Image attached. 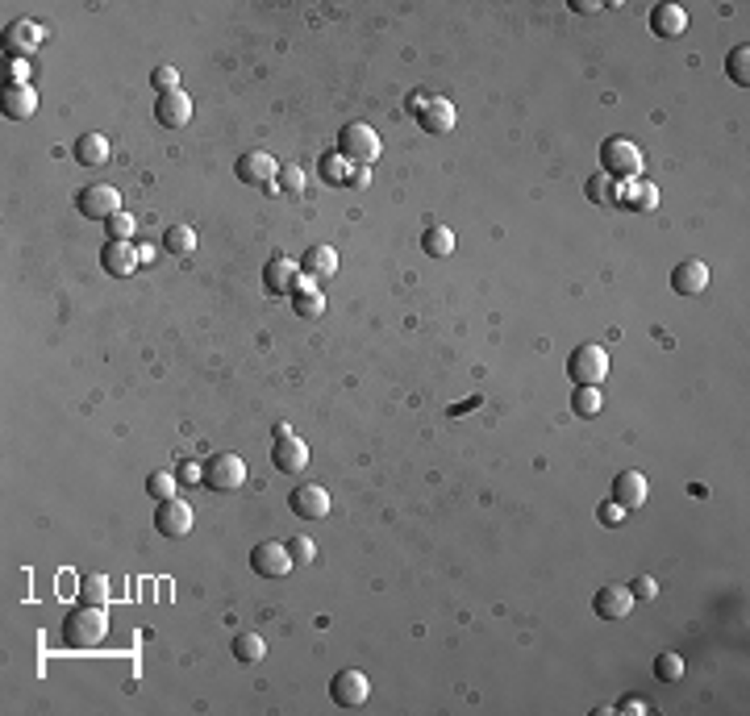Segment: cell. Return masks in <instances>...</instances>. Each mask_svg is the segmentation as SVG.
Segmentation results:
<instances>
[{
  "mask_svg": "<svg viewBox=\"0 0 750 716\" xmlns=\"http://www.w3.org/2000/svg\"><path fill=\"white\" fill-rule=\"evenodd\" d=\"M300 271L313 275V279H329L338 271V250L334 246H309L305 258H300Z\"/></svg>",
  "mask_w": 750,
  "mask_h": 716,
  "instance_id": "cell-26",
  "label": "cell"
},
{
  "mask_svg": "<svg viewBox=\"0 0 750 716\" xmlns=\"http://www.w3.org/2000/svg\"><path fill=\"white\" fill-rule=\"evenodd\" d=\"M651 30L659 34V38H684V30H688V13L675 5V0H659L651 9Z\"/></svg>",
  "mask_w": 750,
  "mask_h": 716,
  "instance_id": "cell-22",
  "label": "cell"
},
{
  "mask_svg": "<svg viewBox=\"0 0 750 716\" xmlns=\"http://www.w3.org/2000/svg\"><path fill=\"white\" fill-rule=\"evenodd\" d=\"M317 171H321V179H326L329 187H350V179H355V163H350V158H342L338 150H334V155H321Z\"/></svg>",
  "mask_w": 750,
  "mask_h": 716,
  "instance_id": "cell-27",
  "label": "cell"
},
{
  "mask_svg": "<svg viewBox=\"0 0 750 716\" xmlns=\"http://www.w3.org/2000/svg\"><path fill=\"white\" fill-rule=\"evenodd\" d=\"M105 229H109V242H129V237L138 234V221L121 208L117 217H109V226H105Z\"/></svg>",
  "mask_w": 750,
  "mask_h": 716,
  "instance_id": "cell-37",
  "label": "cell"
},
{
  "mask_svg": "<svg viewBox=\"0 0 750 716\" xmlns=\"http://www.w3.org/2000/svg\"><path fill=\"white\" fill-rule=\"evenodd\" d=\"M380 150H384V142H380V134L367 121H350L338 134V155L350 158L355 167H371L375 158H380Z\"/></svg>",
  "mask_w": 750,
  "mask_h": 716,
  "instance_id": "cell-3",
  "label": "cell"
},
{
  "mask_svg": "<svg viewBox=\"0 0 750 716\" xmlns=\"http://www.w3.org/2000/svg\"><path fill=\"white\" fill-rule=\"evenodd\" d=\"M34 108H38V92L30 84H5V96H0V113L9 121H25L34 117Z\"/></svg>",
  "mask_w": 750,
  "mask_h": 716,
  "instance_id": "cell-23",
  "label": "cell"
},
{
  "mask_svg": "<svg viewBox=\"0 0 750 716\" xmlns=\"http://www.w3.org/2000/svg\"><path fill=\"white\" fill-rule=\"evenodd\" d=\"M725 76H730L738 88H746V84H750V46H746V42L730 50V59H725Z\"/></svg>",
  "mask_w": 750,
  "mask_h": 716,
  "instance_id": "cell-32",
  "label": "cell"
},
{
  "mask_svg": "<svg viewBox=\"0 0 750 716\" xmlns=\"http://www.w3.org/2000/svg\"><path fill=\"white\" fill-rule=\"evenodd\" d=\"M150 84H155L158 92H167V88H179V76H176V67H155V76H150Z\"/></svg>",
  "mask_w": 750,
  "mask_h": 716,
  "instance_id": "cell-41",
  "label": "cell"
},
{
  "mask_svg": "<svg viewBox=\"0 0 750 716\" xmlns=\"http://www.w3.org/2000/svg\"><path fill=\"white\" fill-rule=\"evenodd\" d=\"M421 250H425L430 258H451V255H454V234H451L446 226H430V229L421 234Z\"/></svg>",
  "mask_w": 750,
  "mask_h": 716,
  "instance_id": "cell-29",
  "label": "cell"
},
{
  "mask_svg": "<svg viewBox=\"0 0 750 716\" xmlns=\"http://www.w3.org/2000/svg\"><path fill=\"white\" fill-rule=\"evenodd\" d=\"M642 167H646V158H642L638 142L630 137H604L601 146V171L613 179H638Z\"/></svg>",
  "mask_w": 750,
  "mask_h": 716,
  "instance_id": "cell-2",
  "label": "cell"
},
{
  "mask_svg": "<svg viewBox=\"0 0 750 716\" xmlns=\"http://www.w3.org/2000/svg\"><path fill=\"white\" fill-rule=\"evenodd\" d=\"M288 509L297 512L300 520H321V517H329V491L321 483H300L288 496Z\"/></svg>",
  "mask_w": 750,
  "mask_h": 716,
  "instance_id": "cell-12",
  "label": "cell"
},
{
  "mask_svg": "<svg viewBox=\"0 0 750 716\" xmlns=\"http://www.w3.org/2000/svg\"><path fill=\"white\" fill-rule=\"evenodd\" d=\"M572 9H575V13H596L601 5H596V0H572Z\"/></svg>",
  "mask_w": 750,
  "mask_h": 716,
  "instance_id": "cell-48",
  "label": "cell"
},
{
  "mask_svg": "<svg viewBox=\"0 0 750 716\" xmlns=\"http://www.w3.org/2000/svg\"><path fill=\"white\" fill-rule=\"evenodd\" d=\"M42 38H46V30H42L38 21H13L9 30H5V55H9L13 63H30L34 55H38Z\"/></svg>",
  "mask_w": 750,
  "mask_h": 716,
  "instance_id": "cell-6",
  "label": "cell"
},
{
  "mask_svg": "<svg viewBox=\"0 0 750 716\" xmlns=\"http://www.w3.org/2000/svg\"><path fill=\"white\" fill-rule=\"evenodd\" d=\"M572 408H575V417H596V412L604 408V392L601 388H575Z\"/></svg>",
  "mask_w": 750,
  "mask_h": 716,
  "instance_id": "cell-33",
  "label": "cell"
},
{
  "mask_svg": "<svg viewBox=\"0 0 750 716\" xmlns=\"http://www.w3.org/2000/svg\"><path fill=\"white\" fill-rule=\"evenodd\" d=\"M646 496H651V483H646V475L642 471H622L617 479H613V504H622L625 512L630 509H642L646 504Z\"/></svg>",
  "mask_w": 750,
  "mask_h": 716,
  "instance_id": "cell-15",
  "label": "cell"
},
{
  "mask_svg": "<svg viewBox=\"0 0 750 716\" xmlns=\"http://www.w3.org/2000/svg\"><path fill=\"white\" fill-rule=\"evenodd\" d=\"M371 184V171L367 167H355V179H350V187H367Z\"/></svg>",
  "mask_w": 750,
  "mask_h": 716,
  "instance_id": "cell-47",
  "label": "cell"
},
{
  "mask_svg": "<svg viewBox=\"0 0 750 716\" xmlns=\"http://www.w3.org/2000/svg\"><path fill=\"white\" fill-rule=\"evenodd\" d=\"M100 267L109 275H117V279H126V275L138 271V246H129V242H105V250H100Z\"/></svg>",
  "mask_w": 750,
  "mask_h": 716,
  "instance_id": "cell-24",
  "label": "cell"
},
{
  "mask_svg": "<svg viewBox=\"0 0 750 716\" xmlns=\"http://www.w3.org/2000/svg\"><path fill=\"white\" fill-rule=\"evenodd\" d=\"M417 126H421L425 134H451L454 129V105L446 96H438V92H430L425 108L417 113Z\"/></svg>",
  "mask_w": 750,
  "mask_h": 716,
  "instance_id": "cell-20",
  "label": "cell"
},
{
  "mask_svg": "<svg viewBox=\"0 0 750 716\" xmlns=\"http://www.w3.org/2000/svg\"><path fill=\"white\" fill-rule=\"evenodd\" d=\"M425 100H430V92H421V88H417L413 96H409V113H413V117H417V113H421V108H425Z\"/></svg>",
  "mask_w": 750,
  "mask_h": 716,
  "instance_id": "cell-46",
  "label": "cell"
},
{
  "mask_svg": "<svg viewBox=\"0 0 750 716\" xmlns=\"http://www.w3.org/2000/svg\"><path fill=\"white\" fill-rule=\"evenodd\" d=\"M329 696H334V704H342V708H359V704H367V696H371V679H367L363 671L346 667V671H338V675L329 679Z\"/></svg>",
  "mask_w": 750,
  "mask_h": 716,
  "instance_id": "cell-10",
  "label": "cell"
},
{
  "mask_svg": "<svg viewBox=\"0 0 750 716\" xmlns=\"http://www.w3.org/2000/svg\"><path fill=\"white\" fill-rule=\"evenodd\" d=\"M567 375L575 388H601L609 379V350L604 346H575L567 358Z\"/></svg>",
  "mask_w": 750,
  "mask_h": 716,
  "instance_id": "cell-4",
  "label": "cell"
},
{
  "mask_svg": "<svg viewBox=\"0 0 750 716\" xmlns=\"http://www.w3.org/2000/svg\"><path fill=\"white\" fill-rule=\"evenodd\" d=\"M276 187H279V192H288V197H297V192H305V171H300V167H292V163H288V167H279Z\"/></svg>",
  "mask_w": 750,
  "mask_h": 716,
  "instance_id": "cell-39",
  "label": "cell"
},
{
  "mask_svg": "<svg viewBox=\"0 0 750 716\" xmlns=\"http://www.w3.org/2000/svg\"><path fill=\"white\" fill-rule=\"evenodd\" d=\"M147 491H150V500H171L179 491V475L176 471H150L147 475Z\"/></svg>",
  "mask_w": 750,
  "mask_h": 716,
  "instance_id": "cell-34",
  "label": "cell"
},
{
  "mask_svg": "<svg viewBox=\"0 0 750 716\" xmlns=\"http://www.w3.org/2000/svg\"><path fill=\"white\" fill-rule=\"evenodd\" d=\"M76 163L79 167H100V163H109V137L105 134H79L76 137Z\"/></svg>",
  "mask_w": 750,
  "mask_h": 716,
  "instance_id": "cell-25",
  "label": "cell"
},
{
  "mask_svg": "<svg viewBox=\"0 0 750 716\" xmlns=\"http://www.w3.org/2000/svg\"><path fill=\"white\" fill-rule=\"evenodd\" d=\"M292 313H297L300 321H317V317L326 313V292L317 287L313 275H300L297 292H292Z\"/></svg>",
  "mask_w": 750,
  "mask_h": 716,
  "instance_id": "cell-18",
  "label": "cell"
},
{
  "mask_svg": "<svg viewBox=\"0 0 750 716\" xmlns=\"http://www.w3.org/2000/svg\"><path fill=\"white\" fill-rule=\"evenodd\" d=\"M197 479H205V467H197V462H184V467H179V483H197Z\"/></svg>",
  "mask_w": 750,
  "mask_h": 716,
  "instance_id": "cell-43",
  "label": "cell"
},
{
  "mask_svg": "<svg viewBox=\"0 0 750 716\" xmlns=\"http://www.w3.org/2000/svg\"><path fill=\"white\" fill-rule=\"evenodd\" d=\"M596 517H601V525H622L625 509H622V504H613V500H604L601 509H596Z\"/></svg>",
  "mask_w": 750,
  "mask_h": 716,
  "instance_id": "cell-42",
  "label": "cell"
},
{
  "mask_svg": "<svg viewBox=\"0 0 750 716\" xmlns=\"http://www.w3.org/2000/svg\"><path fill=\"white\" fill-rule=\"evenodd\" d=\"M617 712H651V704H646V700H638V696H630V700H622V704H617Z\"/></svg>",
  "mask_w": 750,
  "mask_h": 716,
  "instance_id": "cell-44",
  "label": "cell"
},
{
  "mask_svg": "<svg viewBox=\"0 0 750 716\" xmlns=\"http://www.w3.org/2000/svg\"><path fill=\"white\" fill-rule=\"evenodd\" d=\"M79 600L105 609V604H109V580H105V575H84V580H79Z\"/></svg>",
  "mask_w": 750,
  "mask_h": 716,
  "instance_id": "cell-35",
  "label": "cell"
},
{
  "mask_svg": "<svg viewBox=\"0 0 750 716\" xmlns=\"http://www.w3.org/2000/svg\"><path fill=\"white\" fill-rule=\"evenodd\" d=\"M76 208L88 217V221H109V217L121 213V192L109 184H92L76 197Z\"/></svg>",
  "mask_w": 750,
  "mask_h": 716,
  "instance_id": "cell-8",
  "label": "cell"
},
{
  "mask_svg": "<svg viewBox=\"0 0 750 716\" xmlns=\"http://www.w3.org/2000/svg\"><path fill=\"white\" fill-rule=\"evenodd\" d=\"M617 205L633 208V213H654L659 208V187L651 184V179H625L622 187H617Z\"/></svg>",
  "mask_w": 750,
  "mask_h": 716,
  "instance_id": "cell-17",
  "label": "cell"
},
{
  "mask_svg": "<svg viewBox=\"0 0 750 716\" xmlns=\"http://www.w3.org/2000/svg\"><path fill=\"white\" fill-rule=\"evenodd\" d=\"M192 504L179 500V496H171V500H158L155 509V529L163 533V538H188L192 533Z\"/></svg>",
  "mask_w": 750,
  "mask_h": 716,
  "instance_id": "cell-9",
  "label": "cell"
},
{
  "mask_svg": "<svg viewBox=\"0 0 750 716\" xmlns=\"http://www.w3.org/2000/svg\"><path fill=\"white\" fill-rule=\"evenodd\" d=\"M583 192H588L593 205H617V179L604 176V171H596V176L583 179Z\"/></svg>",
  "mask_w": 750,
  "mask_h": 716,
  "instance_id": "cell-30",
  "label": "cell"
},
{
  "mask_svg": "<svg viewBox=\"0 0 750 716\" xmlns=\"http://www.w3.org/2000/svg\"><path fill=\"white\" fill-rule=\"evenodd\" d=\"M654 675H659L663 683H680L684 679V658L675 654V650H663V654L654 658Z\"/></svg>",
  "mask_w": 750,
  "mask_h": 716,
  "instance_id": "cell-36",
  "label": "cell"
},
{
  "mask_svg": "<svg viewBox=\"0 0 750 716\" xmlns=\"http://www.w3.org/2000/svg\"><path fill=\"white\" fill-rule=\"evenodd\" d=\"M234 658L238 662H263L267 658V641L258 638V633H250V629H242L234 638Z\"/></svg>",
  "mask_w": 750,
  "mask_h": 716,
  "instance_id": "cell-31",
  "label": "cell"
},
{
  "mask_svg": "<svg viewBox=\"0 0 750 716\" xmlns=\"http://www.w3.org/2000/svg\"><path fill=\"white\" fill-rule=\"evenodd\" d=\"M284 546H288V554H292V562H297V567H309V562L317 559V546H313V538H309V533H297V538L284 541Z\"/></svg>",
  "mask_w": 750,
  "mask_h": 716,
  "instance_id": "cell-38",
  "label": "cell"
},
{
  "mask_svg": "<svg viewBox=\"0 0 750 716\" xmlns=\"http://www.w3.org/2000/svg\"><path fill=\"white\" fill-rule=\"evenodd\" d=\"M155 121L163 129H184L192 121V96L184 88H167L155 96Z\"/></svg>",
  "mask_w": 750,
  "mask_h": 716,
  "instance_id": "cell-11",
  "label": "cell"
},
{
  "mask_svg": "<svg viewBox=\"0 0 750 716\" xmlns=\"http://www.w3.org/2000/svg\"><path fill=\"white\" fill-rule=\"evenodd\" d=\"M672 287H675L680 296H701V292H709V267H704L701 258H684V263H675Z\"/></svg>",
  "mask_w": 750,
  "mask_h": 716,
  "instance_id": "cell-21",
  "label": "cell"
},
{
  "mask_svg": "<svg viewBox=\"0 0 750 716\" xmlns=\"http://www.w3.org/2000/svg\"><path fill=\"white\" fill-rule=\"evenodd\" d=\"M300 267L297 263H288V258H271V263L263 267V287L271 296H292L297 292V284H300Z\"/></svg>",
  "mask_w": 750,
  "mask_h": 716,
  "instance_id": "cell-19",
  "label": "cell"
},
{
  "mask_svg": "<svg viewBox=\"0 0 750 716\" xmlns=\"http://www.w3.org/2000/svg\"><path fill=\"white\" fill-rule=\"evenodd\" d=\"M30 79V63H13L9 67V84H25Z\"/></svg>",
  "mask_w": 750,
  "mask_h": 716,
  "instance_id": "cell-45",
  "label": "cell"
},
{
  "mask_svg": "<svg viewBox=\"0 0 750 716\" xmlns=\"http://www.w3.org/2000/svg\"><path fill=\"white\" fill-rule=\"evenodd\" d=\"M105 638H109V612L100 604H84V609L67 612V620H63V641L71 650H96Z\"/></svg>",
  "mask_w": 750,
  "mask_h": 716,
  "instance_id": "cell-1",
  "label": "cell"
},
{
  "mask_svg": "<svg viewBox=\"0 0 750 716\" xmlns=\"http://www.w3.org/2000/svg\"><path fill=\"white\" fill-rule=\"evenodd\" d=\"M138 263H142V267L155 263V250H150V246H138Z\"/></svg>",
  "mask_w": 750,
  "mask_h": 716,
  "instance_id": "cell-49",
  "label": "cell"
},
{
  "mask_svg": "<svg viewBox=\"0 0 750 716\" xmlns=\"http://www.w3.org/2000/svg\"><path fill=\"white\" fill-rule=\"evenodd\" d=\"M271 462H276V471H284V475L309 471V442H300L297 433H284V438L271 442Z\"/></svg>",
  "mask_w": 750,
  "mask_h": 716,
  "instance_id": "cell-13",
  "label": "cell"
},
{
  "mask_svg": "<svg viewBox=\"0 0 750 716\" xmlns=\"http://www.w3.org/2000/svg\"><path fill=\"white\" fill-rule=\"evenodd\" d=\"M593 609L601 620H622V617H630V609H633V591L622 588V583H609V588L596 591Z\"/></svg>",
  "mask_w": 750,
  "mask_h": 716,
  "instance_id": "cell-16",
  "label": "cell"
},
{
  "mask_svg": "<svg viewBox=\"0 0 750 716\" xmlns=\"http://www.w3.org/2000/svg\"><path fill=\"white\" fill-rule=\"evenodd\" d=\"M205 483L208 491H242L247 483V459H238V454H213L205 462Z\"/></svg>",
  "mask_w": 750,
  "mask_h": 716,
  "instance_id": "cell-5",
  "label": "cell"
},
{
  "mask_svg": "<svg viewBox=\"0 0 750 716\" xmlns=\"http://www.w3.org/2000/svg\"><path fill=\"white\" fill-rule=\"evenodd\" d=\"M163 250H167L171 258H188L192 250H197V229L192 226H167V234H163Z\"/></svg>",
  "mask_w": 750,
  "mask_h": 716,
  "instance_id": "cell-28",
  "label": "cell"
},
{
  "mask_svg": "<svg viewBox=\"0 0 750 716\" xmlns=\"http://www.w3.org/2000/svg\"><path fill=\"white\" fill-rule=\"evenodd\" d=\"M292 567H297V562H292L284 541H258V546L250 550V570L263 575V580H284Z\"/></svg>",
  "mask_w": 750,
  "mask_h": 716,
  "instance_id": "cell-7",
  "label": "cell"
},
{
  "mask_svg": "<svg viewBox=\"0 0 750 716\" xmlns=\"http://www.w3.org/2000/svg\"><path fill=\"white\" fill-rule=\"evenodd\" d=\"M630 591H633V600H654L659 596V583H654V575H638L630 583Z\"/></svg>",
  "mask_w": 750,
  "mask_h": 716,
  "instance_id": "cell-40",
  "label": "cell"
},
{
  "mask_svg": "<svg viewBox=\"0 0 750 716\" xmlns=\"http://www.w3.org/2000/svg\"><path fill=\"white\" fill-rule=\"evenodd\" d=\"M238 179L242 184H255V187H271L276 184V176H279V163L267 150H250V155H242L238 158Z\"/></svg>",
  "mask_w": 750,
  "mask_h": 716,
  "instance_id": "cell-14",
  "label": "cell"
}]
</instances>
